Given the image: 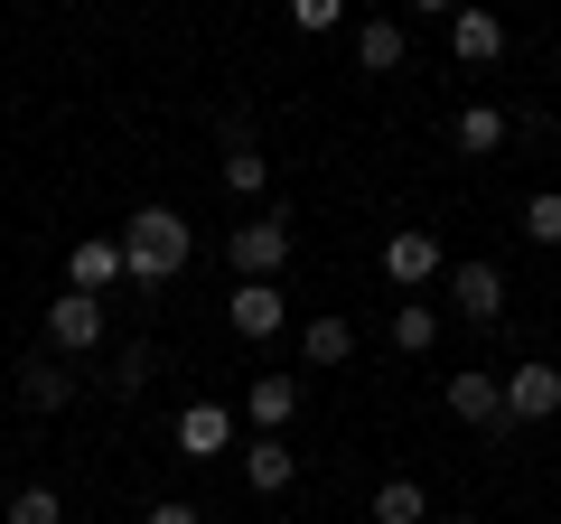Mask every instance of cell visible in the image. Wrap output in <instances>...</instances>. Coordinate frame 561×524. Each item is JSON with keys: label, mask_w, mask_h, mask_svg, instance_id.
I'll return each mask as SVG.
<instances>
[{"label": "cell", "mask_w": 561, "mask_h": 524, "mask_svg": "<svg viewBox=\"0 0 561 524\" xmlns=\"http://www.w3.org/2000/svg\"><path fill=\"white\" fill-rule=\"evenodd\" d=\"M187 253H197V235H187V216H179V206H140V216L122 225V262H131V282H140V291L179 282V272H187Z\"/></svg>", "instance_id": "obj_1"}, {"label": "cell", "mask_w": 561, "mask_h": 524, "mask_svg": "<svg viewBox=\"0 0 561 524\" xmlns=\"http://www.w3.org/2000/svg\"><path fill=\"white\" fill-rule=\"evenodd\" d=\"M225 253H234V282H280V262H290V206H253L225 235Z\"/></svg>", "instance_id": "obj_2"}, {"label": "cell", "mask_w": 561, "mask_h": 524, "mask_svg": "<svg viewBox=\"0 0 561 524\" xmlns=\"http://www.w3.org/2000/svg\"><path fill=\"white\" fill-rule=\"evenodd\" d=\"M383 282H393V300H421L431 282H449V253L431 225H393L383 235Z\"/></svg>", "instance_id": "obj_3"}, {"label": "cell", "mask_w": 561, "mask_h": 524, "mask_svg": "<svg viewBox=\"0 0 561 524\" xmlns=\"http://www.w3.org/2000/svg\"><path fill=\"white\" fill-rule=\"evenodd\" d=\"M552 412H561V365L552 356L505 365V431H534V422H552Z\"/></svg>", "instance_id": "obj_4"}, {"label": "cell", "mask_w": 561, "mask_h": 524, "mask_svg": "<svg viewBox=\"0 0 561 524\" xmlns=\"http://www.w3.org/2000/svg\"><path fill=\"white\" fill-rule=\"evenodd\" d=\"M225 328H234L243 346L280 338V328H290V300H280V282H234V300H225Z\"/></svg>", "instance_id": "obj_5"}, {"label": "cell", "mask_w": 561, "mask_h": 524, "mask_svg": "<svg viewBox=\"0 0 561 524\" xmlns=\"http://www.w3.org/2000/svg\"><path fill=\"white\" fill-rule=\"evenodd\" d=\"M449 300H459L468 328H496L505 319V272H496V262H478V253L449 262Z\"/></svg>", "instance_id": "obj_6"}, {"label": "cell", "mask_w": 561, "mask_h": 524, "mask_svg": "<svg viewBox=\"0 0 561 524\" xmlns=\"http://www.w3.org/2000/svg\"><path fill=\"white\" fill-rule=\"evenodd\" d=\"M94 346H103V300H84V291L47 300V356H94Z\"/></svg>", "instance_id": "obj_7"}, {"label": "cell", "mask_w": 561, "mask_h": 524, "mask_svg": "<svg viewBox=\"0 0 561 524\" xmlns=\"http://www.w3.org/2000/svg\"><path fill=\"white\" fill-rule=\"evenodd\" d=\"M113 282H131V262H122V235H84L76 253H66V291H84V300H103Z\"/></svg>", "instance_id": "obj_8"}, {"label": "cell", "mask_w": 561, "mask_h": 524, "mask_svg": "<svg viewBox=\"0 0 561 524\" xmlns=\"http://www.w3.org/2000/svg\"><path fill=\"white\" fill-rule=\"evenodd\" d=\"M440 403L459 412L468 431H505V375H478V365H468V375L440 384Z\"/></svg>", "instance_id": "obj_9"}, {"label": "cell", "mask_w": 561, "mask_h": 524, "mask_svg": "<svg viewBox=\"0 0 561 524\" xmlns=\"http://www.w3.org/2000/svg\"><path fill=\"white\" fill-rule=\"evenodd\" d=\"M169 441H179V459H197V468L225 459V449H234V403H187Z\"/></svg>", "instance_id": "obj_10"}, {"label": "cell", "mask_w": 561, "mask_h": 524, "mask_svg": "<svg viewBox=\"0 0 561 524\" xmlns=\"http://www.w3.org/2000/svg\"><path fill=\"white\" fill-rule=\"evenodd\" d=\"M290 412H300V375H253V384H243V422H253V441H280Z\"/></svg>", "instance_id": "obj_11"}, {"label": "cell", "mask_w": 561, "mask_h": 524, "mask_svg": "<svg viewBox=\"0 0 561 524\" xmlns=\"http://www.w3.org/2000/svg\"><path fill=\"white\" fill-rule=\"evenodd\" d=\"M216 179H225V197H234V206H262V197H272V160H262V141H243V132H234L225 160H216Z\"/></svg>", "instance_id": "obj_12"}, {"label": "cell", "mask_w": 561, "mask_h": 524, "mask_svg": "<svg viewBox=\"0 0 561 524\" xmlns=\"http://www.w3.org/2000/svg\"><path fill=\"white\" fill-rule=\"evenodd\" d=\"M449 57L459 66H496L505 57V20L496 10H449Z\"/></svg>", "instance_id": "obj_13"}, {"label": "cell", "mask_w": 561, "mask_h": 524, "mask_svg": "<svg viewBox=\"0 0 561 524\" xmlns=\"http://www.w3.org/2000/svg\"><path fill=\"white\" fill-rule=\"evenodd\" d=\"M402 57H412V29L402 20H356V66L365 76H402Z\"/></svg>", "instance_id": "obj_14"}, {"label": "cell", "mask_w": 561, "mask_h": 524, "mask_svg": "<svg viewBox=\"0 0 561 524\" xmlns=\"http://www.w3.org/2000/svg\"><path fill=\"white\" fill-rule=\"evenodd\" d=\"M290 478H300L290 441H243V487H253V497H290Z\"/></svg>", "instance_id": "obj_15"}, {"label": "cell", "mask_w": 561, "mask_h": 524, "mask_svg": "<svg viewBox=\"0 0 561 524\" xmlns=\"http://www.w3.org/2000/svg\"><path fill=\"white\" fill-rule=\"evenodd\" d=\"M20 403L28 412H66V403H76V375H66L57 356H28L20 365Z\"/></svg>", "instance_id": "obj_16"}, {"label": "cell", "mask_w": 561, "mask_h": 524, "mask_svg": "<svg viewBox=\"0 0 561 524\" xmlns=\"http://www.w3.org/2000/svg\"><path fill=\"white\" fill-rule=\"evenodd\" d=\"M300 356H309V375H319V365H346L356 356V328H346L337 309H319V319H300Z\"/></svg>", "instance_id": "obj_17"}, {"label": "cell", "mask_w": 561, "mask_h": 524, "mask_svg": "<svg viewBox=\"0 0 561 524\" xmlns=\"http://www.w3.org/2000/svg\"><path fill=\"white\" fill-rule=\"evenodd\" d=\"M505 132H515V122H505L496 103H468V113L449 122V141H459L468 160H496V150H505Z\"/></svg>", "instance_id": "obj_18"}, {"label": "cell", "mask_w": 561, "mask_h": 524, "mask_svg": "<svg viewBox=\"0 0 561 524\" xmlns=\"http://www.w3.org/2000/svg\"><path fill=\"white\" fill-rule=\"evenodd\" d=\"M375 524H431V487L421 478H383L375 487Z\"/></svg>", "instance_id": "obj_19"}, {"label": "cell", "mask_w": 561, "mask_h": 524, "mask_svg": "<svg viewBox=\"0 0 561 524\" xmlns=\"http://www.w3.org/2000/svg\"><path fill=\"white\" fill-rule=\"evenodd\" d=\"M393 346L402 356H431V346H440V309L431 300H393Z\"/></svg>", "instance_id": "obj_20"}, {"label": "cell", "mask_w": 561, "mask_h": 524, "mask_svg": "<svg viewBox=\"0 0 561 524\" xmlns=\"http://www.w3.org/2000/svg\"><path fill=\"white\" fill-rule=\"evenodd\" d=\"M10 524H66V497L57 487H20L10 497Z\"/></svg>", "instance_id": "obj_21"}, {"label": "cell", "mask_w": 561, "mask_h": 524, "mask_svg": "<svg viewBox=\"0 0 561 524\" xmlns=\"http://www.w3.org/2000/svg\"><path fill=\"white\" fill-rule=\"evenodd\" d=\"M524 235H534V243H561V187H534V197H524Z\"/></svg>", "instance_id": "obj_22"}, {"label": "cell", "mask_w": 561, "mask_h": 524, "mask_svg": "<svg viewBox=\"0 0 561 524\" xmlns=\"http://www.w3.org/2000/svg\"><path fill=\"white\" fill-rule=\"evenodd\" d=\"M290 29L300 38H328V29H346V0H290Z\"/></svg>", "instance_id": "obj_23"}, {"label": "cell", "mask_w": 561, "mask_h": 524, "mask_svg": "<svg viewBox=\"0 0 561 524\" xmlns=\"http://www.w3.org/2000/svg\"><path fill=\"white\" fill-rule=\"evenodd\" d=\"M140 384H150V346H122L113 356V394H140Z\"/></svg>", "instance_id": "obj_24"}, {"label": "cell", "mask_w": 561, "mask_h": 524, "mask_svg": "<svg viewBox=\"0 0 561 524\" xmlns=\"http://www.w3.org/2000/svg\"><path fill=\"white\" fill-rule=\"evenodd\" d=\"M140 524H206V515H197V505H187V497H160V505H150V515H140Z\"/></svg>", "instance_id": "obj_25"}]
</instances>
